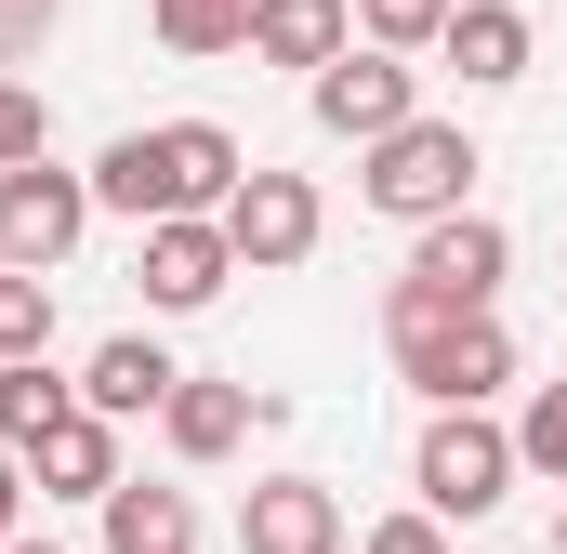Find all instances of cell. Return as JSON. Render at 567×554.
Returning <instances> with one entry per match:
<instances>
[{
    "label": "cell",
    "instance_id": "1",
    "mask_svg": "<svg viewBox=\"0 0 567 554\" xmlns=\"http://www.w3.org/2000/svg\"><path fill=\"white\" fill-rule=\"evenodd\" d=\"M251 185V145L225 133V120H158V133H106L93 158V212H120V225H225V198Z\"/></svg>",
    "mask_w": 567,
    "mask_h": 554
},
{
    "label": "cell",
    "instance_id": "2",
    "mask_svg": "<svg viewBox=\"0 0 567 554\" xmlns=\"http://www.w3.org/2000/svg\"><path fill=\"white\" fill-rule=\"evenodd\" d=\"M383 343H396V383L423 410H488L515 383V330L502 317H462V304H423L410 277L383 290Z\"/></svg>",
    "mask_w": 567,
    "mask_h": 554
},
{
    "label": "cell",
    "instance_id": "3",
    "mask_svg": "<svg viewBox=\"0 0 567 554\" xmlns=\"http://www.w3.org/2000/svg\"><path fill=\"white\" fill-rule=\"evenodd\" d=\"M475 172H488V158H475L462 120H410V133H383L370 158H357V198L423 238V225H449V212H475Z\"/></svg>",
    "mask_w": 567,
    "mask_h": 554
},
{
    "label": "cell",
    "instance_id": "4",
    "mask_svg": "<svg viewBox=\"0 0 567 554\" xmlns=\"http://www.w3.org/2000/svg\"><path fill=\"white\" fill-rule=\"evenodd\" d=\"M515 475H528V462H515V422H488V410H435L423 449H410V489H423L435 529H449V515H462V529H475V515H502V502H515Z\"/></svg>",
    "mask_w": 567,
    "mask_h": 554
},
{
    "label": "cell",
    "instance_id": "5",
    "mask_svg": "<svg viewBox=\"0 0 567 554\" xmlns=\"http://www.w3.org/2000/svg\"><path fill=\"white\" fill-rule=\"evenodd\" d=\"M80 238H93V172H66V158L0 172V265L13 277H53Z\"/></svg>",
    "mask_w": 567,
    "mask_h": 554
},
{
    "label": "cell",
    "instance_id": "6",
    "mask_svg": "<svg viewBox=\"0 0 567 554\" xmlns=\"http://www.w3.org/2000/svg\"><path fill=\"white\" fill-rule=\"evenodd\" d=\"M317 238H330V198H317L303 172H265V158H251V185L225 198V252H238V277L317 265Z\"/></svg>",
    "mask_w": 567,
    "mask_h": 554
},
{
    "label": "cell",
    "instance_id": "7",
    "mask_svg": "<svg viewBox=\"0 0 567 554\" xmlns=\"http://www.w3.org/2000/svg\"><path fill=\"white\" fill-rule=\"evenodd\" d=\"M303 106H317V133H330V145H357V158H370L383 133H410V120H423V66H396V53H370V40H357L343 66H317V80H303Z\"/></svg>",
    "mask_w": 567,
    "mask_h": 554
},
{
    "label": "cell",
    "instance_id": "8",
    "mask_svg": "<svg viewBox=\"0 0 567 554\" xmlns=\"http://www.w3.org/2000/svg\"><path fill=\"white\" fill-rule=\"evenodd\" d=\"M502 277H515V238L488 225V212H449L410 238V290L423 304H462V317H502Z\"/></svg>",
    "mask_w": 567,
    "mask_h": 554
},
{
    "label": "cell",
    "instance_id": "9",
    "mask_svg": "<svg viewBox=\"0 0 567 554\" xmlns=\"http://www.w3.org/2000/svg\"><path fill=\"white\" fill-rule=\"evenodd\" d=\"M133 277H145L158 317H198V304H225L238 252H225V225H145V238H133Z\"/></svg>",
    "mask_w": 567,
    "mask_h": 554
},
{
    "label": "cell",
    "instance_id": "10",
    "mask_svg": "<svg viewBox=\"0 0 567 554\" xmlns=\"http://www.w3.org/2000/svg\"><path fill=\"white\" fill-rule=\"evenodd\" d=\"M238 554H343V489L330 475H265L238 502Z\"/></svg>",
    "mask_w": 567,
    "mask_h": 554
},
{
    "label": "cell",
    "instance_id": "11",
    "mask_svg": "<svg viewBox=\"0 0 567 554\" xmlns=\"http://www.w3.org/2000/svg\"><path fill=\"white\" fill-rule=\"evenodd\" d=\"M172 383H185V370H172V343H145V330H106V343L80 357V410L93 422H158Z\"/></svg>",
    "mask_w": 567,
    "mask_h": 554
},
{
    "label": "cell",
    "instance_id": "12",
    "mask_svg": "<svg viewBox=\"0 0 567 554\" xmlns=\"http://www.w3.org/2000/svg\"><path fill=\"white\" fill-rule=\"evenodd\" d=\"M251 422H278V397L185 370V383H172V410H158V435H172V462H225V449H251Z\"/></svg>",
    "mask_w": 567,
    "mask_h": 554
},
{
    "label": "cell",
    "instance_id": "13",
    "mask_svg": "<svg viewBox=\"0 0 567 554\" xmlns=\"http://www.w3.org/2000/svg\"><path fill=\"white\" fill-rule=\"evenodd\" d=\"M435 53L462 66V93H515V80H528V53H542V27H528L515 0H462Z\"/></svg>",
    "mask_w": 567,
    "mask_h": 554
},
{
    "label": "cell",
    "instance_id": "14",
    "mask_svg": "<svg viewBox=\"0 0 567 554\" xmlns=\"http://www.w3.org/2000/svg\"><path fill=\"white\" fill-rule=\"evenodd\" d=\"M27 489H40V502H93V515H106V489H120V422H53V435H40V449H27Z\"/></svg>",
    "mask_w": 567,
    "mask_h": 554
},
{
    "label": "cell",
    "instance_id": "15",
    "mask_svg": "<svg viewBox=\"0 0 567 554\" xmlns=\"http://www.w3.org/2000/svg\"><path fill=\"white\" fill-rule=\"evenodd\" d=\"M251 53H265V66H303V80L343 66V53H357V0H265V13H251Z\"/></svg>",
    "mask_w": 567,
    "mask_h": 554
},
{
    "label": "cell",
    "instance_id": "16",
    "mask_svg": "<svg viewBox=\"0 0 567 554\" xmlns=\"http://www.w3.org/2000/svg\"><path fill=\"white\" fill-rule=\"evenodd\" d=\"M106 554H198V502L158 489V475H120L106 489Z\"/></svg>",
    "mask_w": 567,
    "mask_h": 554
},
{
    "label": "cell",
    "instance_id": "17",
    "mask_svg": "<svg viewBox=\"0 0 567 554\" xmlns=\"http://www.w3.org/2000/svg\"><path fill=\"white\" fill-rule=\"evenodd\" d=\"M251 13H265V0H145L158 53H185V66H225V53H251Z\"/></svg>",
    "mask_w": 567,
    "mask_h": 554
},
{
    "label": "cell",
    "instance_id": "18",
    "mask_svg": "<svg viewBox=\"0 0 567 554\" xmlns=\"http://www.w3.org/2000/svg\"><path fill=\"white\" fill-rule=\"evenodd\" d=\"M53 422H80V383H66L53 357H27V370H0V449H13V462H27V449H40Z\"/></svg>",
    "mask_w": 567,
    "mask_h": 554
},
{
    "label": "cell",
    "instance_id": "19",
    "mask_svg": "<svg viewBox=\"0 0 567 554\" xmlns=\"http://www.w3.org/2000/svg\"><path fill=\"white\" fill-rule=\"evenodd\" d=\"M449 13H462V0H357V40L410 66V53H435V40H449Z\"/></svg>",
    "mask_w": 567,
    "mask_h": 554
},
{
    "label": "cell",
    "instance_id": "20",
    "mask_svg": "<svg viewBox=\"0 0 567 554\" xmlns=\"http://www.w3.org/2000/svg\"><path fill=\"white\" fill-rule=\"evenodd\" d=\"M27 357H53V277L0 265V370H27Z\"/></svg>",
    "mask_w": 567,
    "mask_h": 554
},
{
    "label": "cell",
    "instance_id": "21",
    "mask_svg": "<svg viewBox=\"0 0 567 554\" xmlns=\"http://www.w3.org/2000/svg\"><path fill=\"white\" fill-rule=\"evenodd\" d=\"M515 462L567 489V383H528V410H515Z\"/></svg>",
    "mask_w": 567,
    "mask_h": 554
},
{
    "label": "cell",
    "instance_id": "22",
    "mask_svg": "<svg viewBox=\"0 0 567 554\" xmlns=\"http://www.w3.org/2000/svg\"><path fill=\"white\" fill-rule=\"evenodd\" d=\"M27 158H53V106L27 80H0V172H27Z\"/></svg>",
    "mask_w": 567,
    "mask_h": 554
},
{
    "label": "cell",
    "instance_id": "23",
    "mask_svg": "<svg viewBox=\"0 0 567 554\" xmlns=\"http://www.w3.org/2000/svg\"><path fill=\"white\" fill-rule=\"evenodd\" d=\"M357 554H449V529H435L423 502H410V515H383V529H370V542H357Z\"/></svg>",
    "mask_w": 567,
    "mask_h": 554
},
{
    "label": "cell",
    "instance_id": "24",
    "mask_svg": "<svg viewBox=\"0 0 567 554\" xmlns=\"http://www.w3.org/2000/svg\"><path fill=\"white\" fill-rule=\"evenodd\" d=\"M53 13H66V0H0V66H13V53H40V40H53Z\"/></svg>",
    "mask_w": 567,
    "mask_h": 554
},
{
    "label": "cell",
    "instance_id": "25",
    "mask_svg": "<svg viewBox=\"0 0 567 554\" xmlns=\"http://www.w3.org/2000/svg\"><path fill=\"white\" fill-rule=\"evenodd\" d=\"M13 515H27V462L0 449V554H13Z\"/></svg>",
    "mask_w": 567,
    "mask_h": 554
},
{
    "label": "cell",
    "instance_id": "26",
    "mask_svg": "<svg viewBox=\"0 0 567 554\" xmlns=\"http://www.w3.org/2000/svg\"><path fill=\"white\" fill-rule=\"evenodd\" d=\"M13 554H53V542H13Z\"/></svg>",
    "mask_w": 567,
    "mask_h": 554
},
{
    "label": "cell",
    "instance_id": "27",
    "mask_svg": "<svg viewBox=\"0 0 567 554\" xmlns=\"http://www.w3.org/2000/svg\"><path fill=\"white\" fill-rule=\"evenodd\" d=\"M555 554H567V515H555Z\"/></svg>",
    "mask_w": 567,
    "mask_h": 554
}]
</instances>
